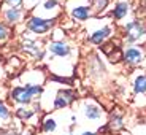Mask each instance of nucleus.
Listing matches in <instances>:
<instances>
[{
    "instance_id": "obj_5",
    "label": "nucleus",
    "mask_w": 146,
    "mask_h": 135,
    "mask_svg": "<svg viewBox=\"0 0 146 135\" xmlns=\"http://www.w3.org/2000/svg\"><path fill=\"white\" fill-rule=\"evenodd\" d=\"M78 100V92L73 88H59L52 95V102L49 105V110L59 111V110L70 108Z\"/></svg>"
},
{
    "instance_id": "obj_27",
    "label": "nucleus",
    "mask_w": 146,
    "mask_h": 135,
    "mask_svg": "<svg viewBox=\"0 0 146 135\" xmlns=\"http://www.w3.org/2000/svg\"><path fill=\"white\" fill-rule=\"evenodd\" d=\"M2 135H19V134H18V132H13V130H11V132H5V134H2Z\"/></svg>"
},
{
    "instance_id": "obj_29",
    "label": "nucleus",
    "mask_w": 146,
    "mask_h": 135,
    "mask_svg": "<svg viewBox=\"0 0 146 135\" xmlns=\"http://www.w3.org/2000/svg\"><path fill=\"white\" fill-rule=\"evenodd\" d=\"M67 135H75V134H67Z\"/></svg>"
},
{
    "instance_id": "obj_23",
    "label": "nucleus",
    "mask_w": 146,
    "mask_h": 135,
    "mask_svg": "<svg viewBox=\"0 0 146 135\" xmlns=\"http://www.w3.org/2000/svg\"><path fill=\"white\" fill-rule=\"evenodd\" d=\"M40 2H41V0H24V8H26V10L30 13V11H32L38 3H40Z\"/></svg>"
},
{
    "instance_id": "obj_7",
    "label": "nucleus",
    "mask_w": 146,
    "mask_h": 135,
    "mask_svg": "<svg viewBox=\"0 0 146 135\" xmlns=\"http://www.w3.org/2000/svg\"><path fill=\"white\" fill-rule=\"evenodd\" d=\"M29 15V11L24 7H8V5L2 3V10H0V18L2 21L7 22L10 27H18L22 26L26 21V16Z\"/></svg>"
},
{
    "instance_id": "obj_6",
    "label": "nucleus",
    "mask_w": 146,
    "mask_h": 135,
    "mask_svg": "<svg viewBox=\"0 0 146 135\" xmlns=\"http://www.w3.org/2000/svg\"><path fill=\"white\" fill-rule=\"evenodd\" d=\"M30 13L40 16V18H44V19L57 21L64 13V3H60L59 0H41Z\"/></svg>"
},
{
    "instance_id": "obj_11",
    "label": "nucleus",
    "mask_w": 146,
    "mask_h": 135,
    "mask_svg": "<svg viewBox=\"0 0 146 135\" xmlns=\"http://www.w3.org/2000/svg\"><path fill=\"white\" fill-rule=\"evenodd\" d=\"M8 97H10V100L15 103L16 106L32 105L33 102H36L33 94H32V91L29 89V86H26V84H22V83L15 84V86L10 89V92H8Z\"/></svg>"
},
{
    "instance_id": "obj_17",
    "label": "nucleus",
    "mask_w": 146,
    "mask_h": 135,
    "mask_svg": "<svg viewBox=\"0 0 146 135\" xmlns=\"http://www.w3.org/2000/svg\"><path fill=\"white\" fill-rule=\"evenodd\" d=\"M132 91L135 95H145L146 94V73H137L133 81H132Z\"/></svg>"
},
{
    "instance_id": "obj_30",
    "label": "nucleus",
    "mask_w": 146,
    "mask_h": 135,
    "mask_svg": "<svg viewBox=\"0 0 146 135\" xmlns=\"http://www.w3.org/2000/svg\"><path fill=\"white\" fill-rule=\"evenodd\" d=\"M145 73H146V72H145Z\"/></svg>"
},
{
    "instance_id": "obj_26",
    "label": "nucleus",
    "mask_w": 146,
    "mask_h": 135,
    "mask_svg": "<svg viewBox=\"0 0 146 135\" xmlns=\"http://www.w3.org/2000/svg\"><path fill=\"white\" fill-rule=\"evenodd\" d=\"M81 135H99L97 132H94V130H86V132H83Z\"/></svg>"
},
{
    "instance_id": "obj_15",
    "label": "nucleus",
    "mask_w": 146,
    "mask_h": 135,
    "mask_svg": "<svg viewBox=\"0 0 146 135\" xmlns=\"http://www.w3.org/2000/svg\"><path fill=\"white\" fill-rule=\"evenodd\" d=\"M44 81H46L44 72L36 68L22 72L21 76H19V83H24V84H44Z\"/></svg>"
},
{
    "instance_id": "obj_14",
    "label": "nucleus",
    "mask_w": 146,
    "mask_h": 135,
    "mask_svg": "<svg viewBox=\"0 0 146 135\" xmlns=\"http://www.w3.org/2000/svg\"><path fill=\"white\" fill-rule=\"evenodd\" d=\"M81 111H83L84 118L89 119V121H99V119H102V116H103L102 106L97 105V103L92 102V100H84L83 106H81Z\"/></svg>"
},
{
    "instance_id": "obj_10",
    "label": "nucleus",
    "mask_w": 146,
    "mask_h": 135,
    "mask_svg": "<svg viewBox=\"0 0 146 135\" xmlns=\"http://www.w3.org/2000/svg\"><path fill=\"white\" fill-rule=\"evenodd\" d=\"M132 15V3L130 0H113V3L110 7L108 16L114 24H122L125 22V19Z\"/></svg>"
},
{
    "instance_id": "obj_4",
    "label": "nucleus",
    "mask_w": 146,
    "mask_h": 135,
    "mask_svg": "<svg viewBox=\"0 0 146 135\" xmlns=\"http://www.w3.org/2000/svg\"><path fill=\"white\" fill-rule=\"evenodd\" d=\"M116 33V26L114 22L105 16V22H100L99 26L92 27L88 30V35H86V40L89 45L92 46H102L105 45L108 40H111V37Z\"/></svg>"
},
{
    "instance_id": "obj_19",
    "label": "nucleus",
    "mask_w": 146,
    "mask_h": 135,
    "mask_svg": "<svg viewBox=\"0 0 146 135\" xmlns=\"http://www.w3.org/2000/svg\"><path fill=\"white\" fill-rule=\"evenodd\" d=\"M57 130V121L54 116L48 114L41 119V132L43 134H52V132Z\"/></svg>"
},
{
    "instance_id": "obj_22",
    "label": "nucleus",
    "mask_w": 146,
    "mask_h": 135,
    "mask_svg": "<svg viewBox=\"0 0 146 135\" xmlns=\"http://www.w3.org/2000/svg\"><path fill=\"white\" fill-rule=\"evenodd\" d=\"M49 40H65V30L62 29V27L56 26L54 29L51 30V33H49Z\"/></svg>"
},
{
    "instance_id": "obj_28",
    "label": "nucleus",
    "mask_w": 146,
    "mask_h": 135,
    "mask_svg": "<svg viewBox=\"0 0 146 135\" xmlns=\"http://www.w3.org/2000/svg\"><path fill=\"white\" fill-rule=\"evenodd\" d=\"M59 2H60V3H65V2H67V0H59Z\"/></svg>"
},
{
    "instance_id": "obj_24",
    "label": "nucleus",
    "mask_w": 146,
    "mask_h": 135,
    "mask_svg": "<svg viewBox=\"0 0 146 135\" xmlns=\"http://www.w3.org/2000/svg\"><path fill=\"white\" fill-rule=\"evenodd\" d=\"M2 2L8 7H24V0H2Z\"/></svg>"
},
{
    "instance_id": "obj_18",
    "label": "nucleus",
    "mask_w": 146,
    "mask_h": 135,
    "mask_svg": "<svg viewBox=\"0 0 146 135\" xmlns=\"http://www.w3.org/2000/svg\"><path fill=\"white\" fill-rule=\"evenodd\" d=\"M106 126H108L110 129L113 132H119L121 129H124V116L121 113H117V111H114V113H111V116H110V121L106 122Z\"/></svg>"
},
{
    "instance_id": "obj_1",
    "label": "nucleus",
    "mask_w": 146,
    "mask_h": 135,
    "mask_svg": "<svg viewBox=\"0 0 146 135\" xmlns=\"http://www.w3.org/2000/svg\"><path fill=\"white\" fill-rule=\"evenodd\" d=\"M121 37L124 45H141L146 41V22L133 18L121 24Z\"/></svg>"
},
{
    "instance_id": "obj_3",
    "label": "nucleus",
    "mask_w": 146,
    "mask_h": 135,
    "mask_svg": "<svg viewBox=\"0 0 146 135\" xmlns=\"http://www.w3.org/2000/svg\"><path fill=\"white\" fill-rule=\"evenodd\" d=\"M22 26H24V30H27L30 35L36 37V38H46L51 33V30L57 26V21L44 19V18L33 15V13H29L26 16V21H24Z\"/></svg>"
},
{
    "instance_id": "obj_9",
    "label": "nucleus",
    "mask_w": 146,
    "mask_h": 135,
    "mask_svg": "<svg viewBox=\"0 0 146 135\" xmlns=\"http://www.w3.org/2000/svg\"><path fill=\"white\" fill-rule=\"evenodd\" d=\"M121 59L129 67H138L145 62L146 49L140 45H124V49L121 51Z\"/></svg>"
},
{
    "instance_id": "obj_13",
    "label": "nucleus",
    "mask_w": 146,
    "mask_h": 135,
    "mask_svg": "<svg viewBox=\"0 0 146 135\" xmlns=\"http://www.w3.org/2000/svg\"><path fill=\"white\" fill-rule=\"evenodd\" d=\"M38 110H40V105L36 102H33L32 105H19L15 108L13 116H15L16 119H19L21 122H29L30 119H33V118L36 116Z\"/></svg>"
},
{
    "instance_id": "obj_20",
    "label": "nucleus",
    "mask_w": 146,
    "mask_h": 135,
    "mask_svg": "<svg viewBox=\"0 0 146 135\" xmlns=\"http://www.w3.org/2000/svg\"><path fill=\"white\" fill-rule=\"evenodd\" d=\"M11 118H13V111H11V108L5 103V100L0 99V124H7V122H10Z\"/></svg>"
},
{
    "instance_id": "obj_25",
    "label": "nucleus",
    "mask_w": 146,
    "mask_h": 135,
    "mask_svg": "<svg viewBox=\"0 0 146 135\" xmlns=\"http://www.w3.org/2000/svg\"><path fill=\"white\" fill-rule=\"evenodd\" d=\"M21 135H35V130H33V129H26Z\"/></svg>"
},
{
    "instance_id": "obj_16",
    "label": "nucleus",
    "mask_w": 146,
    "mask_h": 135,
    "mask_svg": "<svg viewBox=\"0 0 146 135\" xmlns=\"http://www.w3.org/2000/svg\"><path fill=\"white\" fill-rule=\"evenodd\" d=\"M92 16H106L113 0H88Z\"/></svg>"
},
{
    "instance_id": "obj_2",
    "label": "nucleus",
    "mask_w": 146,
    "mask_h": 135,
    "mask_svg": "<svg viewBox=\"0 0 146 135\" xmlns=\"http://www.w3.org/2000/svg\"><path fill=\"white\" fill-rule=\"evenodd\" d=\"M19 49L26 56L32 57L35 62H41V61L46 59V45H44L43 38H36V37L30 35L27 30L22 32Z\"/></svg>"
},
{
    "instance_id": "obj_8",
    "label": "nucleus",
    "mask_w": 146,
    "mask_h": 135,
    "mask_svg": "<svg viewBox=\"0 0 146 135\" xmlns=\"http://www.w3.org/2000/svg\"><path fill=\"white\" fill-rule=\"evenodd\" d=\"M46 54L54 59H72L75 54V48L70 41L65 40H48Z\"/></svg>"
},
{
    "instance_id": "obj_21",
    "label": "nucleus",
    "mask_w": 146,
    "mask_h": 135,
    "mask_svg": "<svg viewBox=\"0 0 146 135\" xmlns=\"http://www.w3.org/2000/svg\"><path fill=\"white\" fill-rule=\"evenodd\" d=\"M11 32H13V27H10L7 22H3L0 19V45L7 43L11 37Z\"/></svg>"
},
{
    "instance_id": "obj_12",
    "label": "nucleus",
    "mask_w": 146,
    "mask_h": 135,
    "mask_svg": "<svg viewBox=\"0 0 146 135\" xmlns=\"http://www.w3.org/2000/svg\"><path fill=\"white\" fill-rule=\"evenodd\" d=\"M68 16L73 22H88L92 18V11L88 2L76 5H68Z\"/></svg>"
}]
</instances>
